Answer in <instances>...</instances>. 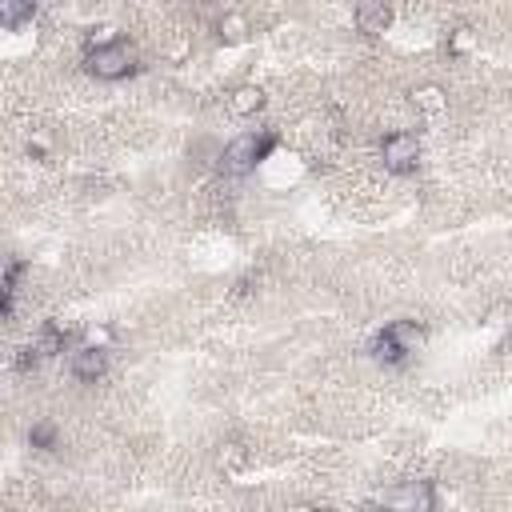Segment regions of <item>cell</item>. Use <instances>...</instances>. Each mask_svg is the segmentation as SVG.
<instances>
[{
    "mask_svg": "<svg viewBox=\"0 0 512 512\" xmlns=\"http://www.w3.org/2000/svg\"><path fill=\"white\" fill-rule=\"evenodd\" d=\"M412 104H416L420 112H440V108H444V92L428 84V88H420V92H412Z\"/></svg>",
    "mask_w": 512,
    "mask_h": 512,
    "instance_id": "cell-13",
    "label": "cell"
},
{
    "mask_svg": "<svg viewBox=\"0 0 512 512\" xmlns=\"http://www.w3.org/2000/svg\"><path fill=\"white\" fill-rule=\"evenodd\" d=\"M68 368H72V376L80 384H96L108 372V348L104 344H80V348H72Z\"/></svg>",
    "mask_w": 512,
    "mask_h": 512,
    "instance_id": "cell-6",
    "label": "cell"
},
{
    "mask_svg": "<svg viewBox=\"0 0 512 512\" xmlns=\"http://www.w3.org/2000/svg\"><path fill=\"white\" fill-rule=\"evenodd\" d=\"M220 36H228V40L244 36V16H224V20H220Z\"/></svg>",
    "mask_w": 512,
    "mask_h": 512,
    "instance_id": "cell-14",
    "label": "cell"
},
{
    "mask_svg": "<svg viewBox=\"0 0 512 512\" xmlns=\"http://www.w3.org/2000/svg\"><path fill=\"white\" fill-rule=\"evenodd\" d=\"M388 24H392L388 0H360V8H356V28H360L364 36H380Z\"/></svg>",
    "mask_w": 512,
    "mask_h": 512,
    "instance_id": "cell-9",
    "label": "cell"
},
{
    "mask_svg": "<svg viewBox=\"0 0 512 512\" xmlns=\"http://www.w3.org/2000/svg\"><path fill=\"white\" fill-rule=\"evenodd\" d=\"M384 504H392V508H432L436 496H432L428 480H408V484H400L396 492H388Z\"/></svg>",
    "mask_w": 512,
    "mask_h": 512,
    "instance_id": "cell-8",
    "label": "cell"
},
{
    "mask_svg": "<svg viewBox=\"0 0 512 512\" xmlns=\"http://www.w3.org/2000/svg\"><path fill=\"white\" fill-rule=\"evenodd\" d=\"M420 344H424V328H420L416 320H392V324H384V328L372 336L368 352H372V360L396 368V364H404L412 352H420Z\"/></svg>",
    "mask_w": 512,
    "mask_h": 512,
    "instance_id": "cell-2",
    "label": "cell"
},
{
    "mask_svg": "<svg viewBox=\"0 0 512 512\" xmlns=\"http://www.w3.org/2000/svg\"><path fill=\"white\" fill-rule=\"evenodd\" d=\"M28 444H32V448H40V452H48V448H56V428H52L48 420H40V424H32V428H28Z\"/></svg>",
    "mask_w": 512,
    "mask_h": 512,
    "instance_id": "cell-12",
    "label": "cell"
},
{
    "mask_svg": "<svg viewBox=\"0 0 512 512\" xmlns=\"http://www.w3.org/2000/svg\"><path fill=\"white\" fill-rule=\"evenodd\" d=\"M260 108H264V92H260L256 84L232 88V96H228V112H232V116H256Z\"/></svg>",
    "mask_w": 512,
    "mask_h": 512,
    "instance_id": "cell-10",
    "label": "cell"
},
{
    "mask_svg": "<svg viewBox=\"0 0 512 512\" xmlns=\"http://www.w3.org/2000/svg\"><path fill=\"white\" fill-rule=\"evenodd\" d=\"M28 276V264L24 260H12L0 268V320H8L16 312V296H20V284Z\"/></svg>",
    "mask_w": 512,
    "mask_h": 512,
    "instance_id": "cell-7",
    "label": "cell"
},
{
    "mask_svg": "<svg viewBox=\"0 0 512 512\" xmlns=\"http://www.w3.org/2000/svg\"><path fill=\"white\" fill-rule=\"evenodd\" d=\"M84 68L96 76V80H124V76H132L136 68H140V56H136V48L124 40V36H116V32H108V36H92L88 40V48H84Z\"/></svg>",
    "mask_w": 512,
    "mask_h": 512,
    "instance_id": "cell-1",
    "label": "cell"
},
{
    "mask_svg": "<svg viewBox=\"0 0 512 512\" xmlns=\"http://www.w3.org/2000/svg\"><path fill=\"white\" fill-rule=\"evenodd\" d=\"M68 344H72V332H68L64 324H44V328H40V332L20 348L16 368H20V372H32V368H40L44 360H52V356L68 352Z\"/></svg>",
    "mask_w": 512,
    "mask_h": 512,
    "instance_id": "cell-4",
    "label": "cell"
},
{
    "mask_svg": "<svg viewBox=\"0 0 512 512\" xmlns=\"http://www.w3.org/2000/svg\"><path fill=\"white\" fill-rule=\"evenodd\" d=\"M380 160H384V168L396 172V176L416 172V164H420V140H416V132H408V128L384 132V136H380Z\"/></svg>",
    "mask_w": 512,
    "mask_h": 512,
    "instance_id": "cell-5",
    "label": "cell"
},
{
    "mask_svg": "<svg viewBox=\"0 0 512 512\" xmlns=\"http://www.w3.org/2000/svg\"><path fill=\"white\" fill-rule=\"evenodd\" d=\"M272 148H276V132H272V128L244 132V136H236V140L220 152V168H224L228 176H244V172H252L260 160H268Z\"/></svg>",
    "mask_w": 512,
    "mask_h": 512,
    "instance_id": "cell-3",
    "label": "cell"
},
{
    "mask_svg": "<svg viewBox=\"0 0 512 512\" xmlns=\"http://www.w3.org/2000/svg\"><path fill=\"white\" fill-rule=\"evenodd\" d=\"M36 0H0V24L4 28H20L24 20H32Z\"/></svg>",
    "mask_w": 512,
    "mask_h": 512,
    "instance_id": "cell-11",
    "label": "cell"
}]
</instances>
